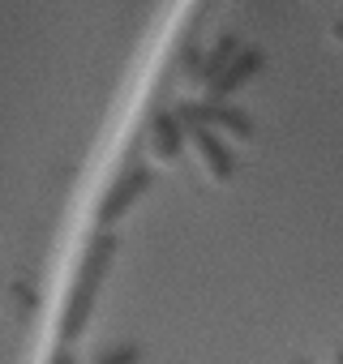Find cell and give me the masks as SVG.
<instances>
[{
  "label": "cell",
  "mask_w": 343,
  "mask_h": 364,
  "mask_svg": "<svg viewBox=\"0 0 343 364\" xmlns=\"http://www.w3.org/2000/svg\"><path fill=\"white\" fill-rule=\"evenodd\" d=\"M112 253H116V236H112V232H99V236L90 240L86 257H82V274H78V287H73L69 313H65V321H60V334H65V338H73V334L86 326L90 309H95V296H99V287H103V279H107Z\"/></svg>",
  "instance_id": "cell-1"
},
{
  "label": "cell",
  "mask_w": 343,
  "mask_h": 364,
  "mask_svg": "<svg viewBox=\"0 0 343 364\" xmlns=\"http://www.w3.org/2000/svg\"><path fill=\"white\" fill-rule=\"evenodd\" d=\"M176 120L181 124H206V129H223V133H232V137H241V141H249L253 137V120L241 112V107H232V103H181L176 107Z\"/></svg>",
  "instance_id": "cell-2"
},
{
  "label": "cell",
  "mask_w": 343,
  "mask_h": 364,
  "mask_svg": "<svg viewBox=\"0 0 343 364\" xmlns=\"http://www.w3.org/2000/svg\"><path fill=\"white\" fill-rule=\"evenodd\" d=\"M150 185H154V176H150V167H146V163H142V167H129V171L116 180V189L103 198V206H99V223H103V228H107V223H116V219H120V215H125V210H129V206L150 189Z\"/></svg>",
  "instance_id": "cell-3"
},
{
  "label": "cell",
  "mask_w": 343,
  "mask_h": 364,
  "mask_svg": "<svg viewBox=\"0 0 343 364\" xmlns=\"http://www.w3.org/2000/svg\"><path fill=\"white\" fill-rule=\"evenodd\" d=\"M185 133L194 137V146H198V154H202L206 171H211L215 180H232L236 159H232V150L223 146V137H219L215 129H206V124H185Z\"/></svg>",
  "instance_id": "cell-4"
},
{
  "label": "cell",
  "mask_w": 343,
  "mask_h": 364,
  "mask_svg": "<svg viewBox=\"0 0 343 364\" xmlns=\"http://www.w3.org/2000/svg\"><path fill=\"white\" fill-rule=\"evenodd\" d=\"M185 124L176 120V112H159L154 116V124H150V146H154V154L163 159V163H176L181 154H185Z\"/></svg>",
  "instance_id": "cell-5"
},
{
  "label": "cell",
  "mask_w": 343,
  "mask_h": 364,
  "mask_svg": "<svg viewBox=\"0 0 343 364\" xmlns=\"http://www.w3.org/2000/svg\"><path fill=\"white\" fill-rule=\"evenodd\" d=\"M262 60H266V56H262L258 48H245V52L223 69V77H219V82H211V103H223L228 95H236V90H241L258 69H262Z\"/></svg>",
  "instance_id": "cell-6"
},
{
  "label": "cell",
  "mask_w": 343,
  "mask_h": 364,
  "mask_svg": "<svg viewBox=\"0 0 343 364\" xmlns=\"http://www.w3.org/2000/svg\"><path fill=\"white\" fill-rule=\"evenodd\" d=\"M241 52H245V48H241V39H236V35H223V39H219V43L206 52V65H202V82H206V86H211V82H219V77H223V69H228V65H232Z\"/></svg>",
  "instance_id": "cell-7"
},
{
  "label": "cell",
  "mask_w": 343,
  "mask_h": 364,
  "mask_svg": "<svg viewBox=\"0 0 343 364\" xmlns=\"http://www.w3.org/2000/svg\"><path fill=\"white\" fill-rule=\"evenodd\" d=\"M95 364H142V347H137V343H125V347H116V351L99 355Z\"/></svg>",
  "instance_id": "cell-8"
},
{
  "label": "cell",
  "mask_w": 343,
  "mask_h": 364,
  "mask_svg": "<svg viewBox=\"0 0 343 364\" xmlns=\"http://www.w3.org/2000/svg\"><path fill=\"white\" fill-rule=\"evenodd\" d=\"M202 65H206V56H202V52H194V48H189V52H185V73H189V77H194V82H202Z\"/></svg>",
  "instance_id": "cell-9"
},
{
  "label": "cell",
  "mask_w": 343,
  "mask_h": 364,
  "mask_svg": "<svg viewBox=\"0 0 343 364\" xmlns=\"http://www.w3.org/2000/svg\"><path fill=\"white\" fill-rule=\"evenodd\" d=\"M330 35H334V39H339V43H343V18H339V22H334V26H330Z\"/></svg>",
  "instance_id": "cell-10"
},
{
  "label": "cell",
  "mask_w": 343,
  "mask_h": 364,
  "mask_svg": "<svg viewBox=\"0 0 343 364\" xmlns=\"http://www.w3.org/2000/svg\"><path fill=\"white\" fill-rule=\"evenodd\" d=\"M56 364H73V355H56Z\"/></svg>",
  "instance_id": "cell-11"
},
{
  "label": "cell",
  "mask_w": 343,
  "mask_h": 364,
  "mask_svg": "<svg viewBox=\"0 0 343 364\" xmlns=\"http://www.w3.org/2000/svg\"><path fill=\"white\" fill-rule=\"evenodd\" d=\"M334 364H343V347H339V351H334Z\"/></svg>",
  "instance_id": "cell-12"
},
{
  "label": "cell",
  "mask_w": 343,
  "mask_h": 364,
  "mask_svg": "<svg viewBox=\"0 0 343 364\" xmlns=\"http://www.w3.org/2000/svg\"><path fill=\"white\" fill-rule=\"evenodd\" d=\"M296 364H305V360H296Z\"/></svg>",
  "instance_id": "cell-13"
}]
</instances>
